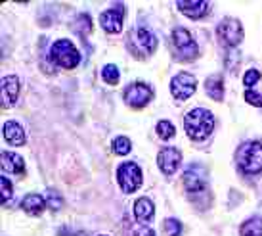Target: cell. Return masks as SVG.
I'll return each mask as SVG.
<instances>
[{"label": "cell", "mask_w": 262, "mask_h": 236, "mask_svg": "<svg viewBox=\"0 0 262 236\" xmlns=\"http://www.w3.org/2000/svg\"><path fill=\"white\" fill-rule=\"evenodd\" d=\"M184 125H186V133L191 141H205L214 127V117L211 111L205 108H193L186 113Z\"/></svg>", "instance_id": "cell-1"}, {"label": "cell", "mask_w": 262, "mask_h": 236, "mask_svg": "<svg viewBox=\"0 0 262 236\" xmlns=\"http://www.w3.org/2000/svg\"><path fill=\"white\" fill-rule=\"evenodd\" d=\"M102 77L105 83L110 85H117L119 83V69H117L115 64H107V66L102 69Z\"/></svg>", "instance_id": "cell-23"}, {"label": "cell", "mask_w": 262, "mask_h": 236, "mask_svg": "<svg viewBox=\"0 0 262 236\" xmlns=\"http://www.w3.org/2000/svg\"><path fill=\"white\" fill-rule=\"evenodd\" d=\"M50 58L54 64H58L61 67H67V69H73L77 64L80 62V54L79 50L75 48V45L67 38H59L52 45L50 50Z\"/></svg>", "instance_id": "cell-3"}, {"label": "cell", "mask_w": 262, "mask_h": 236, "mask_svg": "<svg viewBox=\"0 0 262 236\" xmlns=\"http://www.w3.org/2000/svg\"><path fill=\"white\" fill-rule=\"evenodd\" d=\"M136 43L140 48H146L147 52H155V48H157V37L147 29L136 31Z\"/></svg>", "instance_id": "cell-19"}, {"label": "cell", "mask_w": 262, "mask_h": 236, "mask_svg": "<svg viewBox=\"0 0 262 236\" xmlns=\"http://www.w3.org/2000/svg\"><path fill=\"white\" fill-rule=\"evenodd\" d=\"M176 133L174 125L170 123V121H167V119H163V121H159L157 123V134H159L163 141H168V139H172Z\"/></svg>", "instance_id": "cell-22"}, {"label": "cell", "mask_w": 262, "mask_h": 236, "mask_svg": "<svg viewBox=\"0 0 262 236\" xmlns=\"http://www.w3.org/2000/svg\"><path fill=\"white\" fill-rule=\"evenodd\" d=\"M241 236H262V217H253L241 225Z\"/></svg>", "instance_id": "cell-20"}, {"label": "cell", "mask_w": 262, "mask_h": 236, "mask_svg": "<svg viewBox=\"0 0 262 236\" xmlns=\"http://www.w3.org/2000/svg\"><path fill=\"white\" fill-rule=\"evenodd\" d=\"M219 35L228 46H237L243 41V27L235 17H226L219 25Z\"/></svg>", "instance_id": "cell-7"}, {"label": "cell", "mask_w": 262, "mask_h": 236, "mask_svg": "<svg viewBox=\"0 0 262 236\" xmlns=\"http://www.w3.org/2000/svg\"><path fill=\"white\" fill-rule=\"evenodd\" d=\"M75 31H77V33H80V35H86V33H90V31H92V19H90L86 14L79 15V17H77V22H75Z\"/></svg>", "instance_id": "cell-24"}, {"label": "cell", "mask_w": 262, "mask_h": 236, "mask_svg": "<svg viewBox=\"0 0 262 236\" xmlns=\"http://www.w3.org/2000/svg\"><path fill=\"white\" fill-rule=\"evenodd\" d=\"M123 14H124V4H117L115 8H110V10H105L102 15H100V23H102V27L107 33H121L123 29Z\"/></svg>", "instance_id": "cell-9"}, {"label": "cell", "mask_w": 262, "mask_h": 236, "mask_svg": "<svg viewBox=\"0 0 262 236\" xmlns=\"http://www.w3.org/2000/svg\"><path fill=\"white\" fill-rule=\"evenodd\" d=\"M205 90H207V94L211 96L212 100L220 102L222 96H224V83H222V77H219V75L209 77L207 83H205Z\"/></svg>", "instance_id": "cell-18"}, {"label": "cell", "mask_w": 262, "mask_h": 236, "mask_svg": "<svg viewBox=\"0 0 262 236\" xmlns=\"http://www.w3.org/2000/svg\"><path fill=\"white\" fill-rule=\"evenodd\" d=\"M2 134H4L6 142H10L12 146H21L25 142V133H23L21 125L15 121H6L2 127Z\"/></svg>", "instance_id": "cell-14"}, {"label": "cell", "mask_w": 262, "mask_h": 236, "mask_svg": "<svg viewBox=\"0 0 262 236\" xmlns=\"http://www.w3.org/2000/svg\"><path fill=\"white\" fill-rule=\"evenodd\" d=\"M2 171L12 173V175H23V171H25L23 158L14 152H2Z\"/></svg>", "instance_id": "cell-13"}, {"label": "cell", "mask_w": 262, "mask_h": 236, "mask_svg": "<svg viewBox=\"0 0 262 236\" xmlns=\"http://www.w3.org/2000/svg\"><path fill=\"white\" fill-rule=\"evenodd\" d=\"M44 206H46V200L42 196H38V194H27L21 202L23 211L27 215H40Z\"/></svg>", "instance_id": "cell-16"}, {"label": "cell", "mask_w": 262, "mask_h": 236, "mask_svg": "<svg viewBox=\"0 0 262 236\" xmlns=\"http://www.w3.org/2000/svg\"><path fill=\"white\" fill-rule=\"evenodd\" d=\"M245 100L249 104H253L256 108H262V94L260 92H255V90H247L245 92Z\"/></svg>", "instance_id": "cell-29"}, {"label": "cell", "mask_w": 262, "mask_h": 236, "mask_svg": "<svg viewBox=\"0 0 262 236\" xmlns=\"http://www.w3.org/2000/svg\"><path fill=\"white\" fill-rule=\"evenodd\" d=\"M151 98V89L144 83H132L130 87L126 89V92H124V102L128 104L130 108H134V110H140V108L147 106Z\"/></svg>", "instance_id": "cell-6"}, {"label": "cell", "mask_w": 262, "mask_h": 236, "mask_svg": "<svg viewBox=\"0 0 262 236\" xmlns=\"http://www.w3.org/2000/svg\"><path fill=\"white\" fill-rule=\"evenodd\" d=\"M172 45H174L176 52L180 54V58L184 60H193L199 54V48H197L191 33L184 27H178V29L172 31Z\"/></svg>", "instance_id": "cell-5"}, {"label": "cell", "mask_w": 262, "mask_h": 236, "mask_svg": "<svg viewBox=\"0 0 262 236\" xmlns=\"http://www.w3.org/2000/svg\"><path fill=\"white\" fill-rule=\"evenodd\" d=\"M100 236H103V234H100Z\"/></svg>", "instance_id": "cell-31"}, {"label": "cell", "mask_w": 262, "mask_h": 236, "mask_svg": "<svg viewBox=\"0 0 262 236\" xmlns=\"http://www.w3.org/2000/svg\"><path fill=\"white\" fill-rule=\"evenodd\" d=\"M197 87V81L193 75L189 73H178L170 81V92L176 100H188L189 96H193Z\"/></svg>", "instance_id": "cell-8"}, {"label": "cell", "mask_w": 262, "mask_h": 236, "mask_svg": "<svg viewBox=\"0 0 262 236\" xmlns=\"http://www.w3.org/2000/svg\"><path fill=\"white\" fill-rule=\"evenodd\" d=\"M260 79V71H256V69H249L245 77H243V83H245V87H255L256 83Z\"/></svg>", "instance_id": "cell-28"}, {"label": "cell", "mask_w": 262, "mask_h": 236, "mask_svg": "<svg viewBox=\"0 0 262 236\" xmlns=\"http://www.w3.org/2000/svg\"><path fill=\"white\" fill-rule=\"evenodd\" d=\"M184 186L189 192H199L207 186V171L201 165H189L188 169L184 171Z\"/></svg>", "instance_id": "cell-10"}, {"label": "cell", "mask_w": 262, "mask_h": 236, "mask_svg": "<svg viewBox=\"0 0 262 236\" xmlns=\"http://www.w3.org/2000/svg\"><path fill=\"white\" fill-rule=\"evenodd\" d=\"M0 186H2V202L6 204V202H10V198H12V194H14V188H12V183L6 179V175H2L0 177Z\"/></svg>", "instance_id": "cell-27"}, {"label": "cell", "mask_w": 262, "mask_h": 236, "mask_svg": "<svg viewBox=\"0 0 262 236\" xmlns=\"http://www.w3.org/2000/svg\"><path fill=\"white\" fill-rule=\"evenodd\" d=\"M237 165L243 173L256 175L262 171V144L260 142H245L237 150Z\"/></svg>", "instance_id": "cell-2"}, {"label": "cell", "mask_w": 262, "mask_h": 236, "mask_svg": "<svg viewBox=\"0 0 262 236\" xmlns=\"http://www.w3.org/2000/svg\"><path fill=\"white\" fill-rule=\"evenodd\" d=\"M163 230H165V236H178L182 232V225H180L178 219H167Z\"/></svg>", "instance_id": "cell-26"}, {"label": "cell", "mask_w": 262, "mask_h": 236, "mask_svg": "<svg viewBox=\"0 0 262 236\" xmlns=\"http://www.w3.org/2000/svg\"><path fill=\"white\" fill-rule=\"evenodd\" d=\"M2 92H4V102L14 104L19 96V79L15 75H8L2 79Z\"/></svg>", "instance_id": "cell-15"}, {"label": "cell", "mask_w": 262, "mask_h": 236, "mask_svg": "<svg viewBox=\"0 0 262 236\" xmlns=\"http://www.w3.org/2000/svg\"><path fill=\"white\" fill-rule=\"evenodd\" d=\"M46 206L54 209V211H58L63 207V198H61V194L58 190H54V188H48L46 190Z\"/></svg>", "instance_id": "cell-21"}, {"label": "cell", "mask_w": 262, "mask_h": 236, "mask_svg": "<svg viewBox=\"0 0 262 236\" xmlns=\"http://www.w3.org/2000/svg\"><path fill=\"white\" fill-rule=\"evenodd\" d=\"M117 181L126 194H132L142 185V169L134 162H124L117 169Z\"/></svg>", "instance_id": "cell-4"}, {"label": "cell", "mask_w": 262, "mask_h": 236, "mask_svg": "<svg viewBox=\"0 0 262 236\" xmlns=\"http://www.w3.org/2000/svg\"><path fill=\"white\" fill-rule=\"evenodd\" d=\"M134 236H155V232H153L151 229H147V227H144V229H140Z\"/></svg>", "instance_id": "cell-30"}, {"label": "cell", "mask_w": 262, "mask_h": 236, "mask_svg": "<svg viewBox=\"0 0 262 236\" xmlns=\"http://www.w3.org/2000/svg\"><path fill=\"white\" fill-rule=\"evenodd\" d=\"M130 148H132V144H130V141H128L126 136H119V139H115V141H113V152H115V154H119V155L128 154V152H130Z\"/></svg>", "instance_id": "cell-25"}, {"label": "cell", "mask_w": 262, "mask_h": 236, "mask_svg": "<svg viewBox=\"0 0 262 236\" xmlns=\"http://www.w3.org/2000/svg\"><path fill=\"white\" fill-rule=\"evenodd\" d=\"M178 10L191 19H199L209 10V4L205 0H178Z\"/></svg>", "instance_id": "cell-12"}, {"label": "cell", "mask_w": 262, "mask_h": 236, "mask_svg": "<svg viewBox=\"0 0 262 236\" xmlns=\"http://www.w3.org/2000/svg\"><path fill=\"white\" fill-rule=\"evenodd\" d=\"M153 213H155V207H153L151 200H147V198L136 200V204H134V215H136L138 221H142V223L151 221Z\"/></svg>", "instance_id": "cell-17"}, {"label": "cell", "mask_w": 262, "mask_h": 236, "mask_svg": "<svg viewBox=\"0 0 262 236\" xmlns=\"http://www.w3.org/2000/svg\"><path fill=\"white\" fill-rule=\"evenodd\" d=\"M180 162H182V154L178 148H163L157 155V163H159V169L165 173V175H172L178 167H180Z\"/></svg>", "instance_id": "cell-11"}]
</instances>
